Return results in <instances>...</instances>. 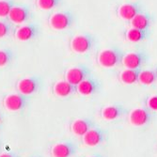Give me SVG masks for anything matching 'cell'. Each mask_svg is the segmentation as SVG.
<instances>
[{
	"instance_id": "6da1fadb",
	"label": "cell",
	"mask_w": 157,
	"mask_h": 157,
	"mask_svg": "<svg viewBox=\"0 0 157 157\" xmlns=\"http://www.w3.org/2000/svg\"><path fill=\"white\" fill-rule=\"evenodd\" d=\"M124 56L125 53L121 48L110 47L100 52L97 56V60L101 67L110 69L121 64Z\"/></svg>"
},
{
	"instance_id": "7a4b0ae2",
	"label": "cell",
	"mask_w": 157,
	"mask_h": 157,
	"mask_svg": "<svg viewBox=\"0 0 157 157\" xmlns=\"http://www.w3.org/2000/svg\"><path fill=\"white\" fill-rule=\"evenodd\" d=\"M75 23V15L71 11H59L50 16L49 24L55 30H65Z\"/></svg>"
},
{
	"instance_id": "3957f363",
	"label": "cell",
	"mask_w": 157,
	"mask_h": 157,
	"mask_svg": "<svg viewBox=\"0 0 157 157\" xmlns=\"http://www.w3.org/2000/svg\"><path fill=\"white\" fill-rule=\"evenodd\" d=\"M95 45V38L90 34H79L71 40V48L76 54H86Z\"/></svg>"
},
{
	"instance_id": "277c9868",
	"label": "cell",
	"mask_w": 157,
	"mask_h": 157,
	"mask_svg": "<svg viewBox=\"0 0 157 157\" xmlns=\"http://www.w3.org/2000/svg\"><path fill=\"white\" fill-rule=\"evenodd\" d=\"M149 60V55L144 50H137L125 54L122 65L127 69H141Z\"/></svg>"
},
{
	"instance_id": "5b68a950",
	"label": "cell",
	"mask_w": 157,
	"mask_h": 157,
	"mask_svg": "<svg viewBox=\"0 0 157 157\" xmlns=\"http://www.w3.org/2000/svg\"><path fill=\"white\" fill-rule=\"evenodd\" d=\"M3 103L7 110L11 112H18L22 111L27 106L28 103H29V97L20 92L10 93L4 98Z\"/></svg>"
},
{
	"instance_id": "8992f818",
	"label": "cell",
	"mask_w": 157,
	"mask_h": 157,
	"mask_svg": "<svg viewBox=\"0 0 157 157\" xmlns=\"http://www.w3.org/2000/svg\"><path fill=\"white\" fill-rule=\"evenodd\" d=\"M108 136V133L106 130L101 127L95 126L90 129L85 136H82L83 143L89 147H96L100 146L106 141Z\"/></svg>"
},
{
	"instance_id": "52a82bcc",
	"label": "cell",
	"mask_w": 157,
	"mask_h": 157,
	"mask_svg": "<svg viewBox=\"0 0 157 157\" xmlns=\"http://www.w3.org/2000/svg\"><path fill=\"white\" fill-rule=\"evenodd\" d=\"M153 119V111L148 106L138 107L129 113V121L134 126H145L151 122Z\"/></svg>"
},
{
	"instance_id": "ba28073f",
	"label": "cell",
	"mask_w": 157,
	"mask_h": 157,
	"mask_svg": "<svg viewBox=\"0 0 157 157\" xmlns=\"http://www.w3.org/2000/svg\"><path fill=\"white\" fill-rule=\"evenodd\" d=\"M91 76V70L86 65H78L70 68L65 73V80L75 86Z\"/></svg>"
},
{
	"instance_id": "9c48e42d",
	"label": "cell",
	"mask_w": 157,
	"mask_h": 157,
	"mask_svg": "<svg viewBox=\"0 0 157 157\" xmlns=\"http://www.w3.org/2000/svg\"><path fill=\"white\" fill-rule=\"evenodd\" d=\"M41 85V78L40 76H28L22 78L17 83V90L24 95H32L39 91Z\"/></svg>"
},
{
	"instance_id": "30bf717a",
	"label": "cell",
	"mask_w": 157,
	"mask_h": 157,
	"mask_svg": "<svg viewBox=\"0 0 157 157\" xmlns=\"http://www.w3.org/2000/svg\"><path fill=\"white\" fill-rule=\"evenodd\" d=\"M78 151V146L74 141L66 140L55 144L51 149L53 157H72Z\"/></svg>"
},
{
	"instance_id": "8fae6325",
	"label": "cell",
	"mask_w": 157,
	"mask_h": 157,
	"mask_svg": "<svg viewBox=\"0 0 157 157\" xmlns=\"http://www.w3.org/2000/svg\"><path fill=\"white\" fill-rule=\"evenodd\" d=\"M77 92L83 96H90L98 93L102 89V83L99 79L90 76L76 86Z\"/></svg>"
},
{
	"instance_id": "7c38bea8",
	"label": "cell",
	"mask_w": 157,
	"mask_h": 157,
	"mask_svg": "<svg viewBox=\"0 0 157 157\" xmlns=\"http://www.w3.org/2000/svg\"><path fill=\"white\" fill-rule=\"evenodd\" d=\"M142 10H143V5L139 1L128 2L121 4L118 8V15L125 21H131Z\"/></svg>"
},
{
	"instance_id": "4fadbf2b",
	"label": "cell",
	"mask_w": 157,
	"mask_h": 157,
	"mask_svg": "<svg viewBox=\"0 0 157 157\" xmlns=\"http://www.w3.org/2000/svg\"><path fill=\"white\" fill-rule=\"evenodd\" d=\"M40 33V27L36 24H25L15 30V38L21 41L34 40Z\"/></svg>"
},
{
	"instance_id": "5bb4252c",
	"label": "cell",
	"mask_w": 157,
	"mask_h": 157,
	"mask_svg": "<svg viewBox=\"0 0 157 157\" xmlns=\"http://www.w3.org/2000/svg\"><path fill=\"white\" fill-rule=\"evenodd\" d=\"M128 113H129V110L124 105L121 104H113L103 108L102 117L105 120L111 121L126 116Z\"/></svg>"
},
{
	"instance_id": "9a60e30c",
	"label": "cell",
	"mask_w": 157,
	"mask_h": 157,
	"mask_svg": "<svg viewBox=\"0 0 157 157\" xmlns=\"http://www.w3.org/2000/svg\"><path fill=\"white\" fill-rule=\"evenodd\" d=\"M9 20L15 25H24L31 18V11L24 6L14 5L8 16Z\"/></svg>"
},
{
	"instance_id": "2e32d148",
	"label": "cell",
	"mask_w": 157,
	"mask_h": 157,
	"mask_svg": "<svg viewBox=\"0 0 157 157\" xmlns=\"http://www.w3.org/2000/svg\"><path fill=\"white\" fill-rule=\"evenodd\" d=\"M95 126L96 124L91 119L81 118V119H76L75 121H73L72 125H71V129H72V132L75 135L82 137Z\"/></svg>"
},
{
	"instance_id": "e0dca14e",
	"label": "cell",
	"mask_w": 157,
	"mask_h": 157,
	"mask_svg": "<svg viewBox=\"0 0 157 157\" xmlns=\"http://www.w3.org/2000/svg\"><path fill=\"white\" fill-rule=\"evenodd\" d=\"M130 22L132 27L147 30V29H151V25L154 23V18L151 14L141 11L137 15H136Z\"/></svg>"
},
{
	"instance_id": "ac0fdd59",
	"label": "cell",
	"mask_w": 157,
	"mask_h": 157,
	"mask_svg": "<svg viewBox=\"0 0 157 157\" xmlns=\"http://www.w3.org/2000/svg\"><path fill=\"white\" fill-rule=\"evenodd\" d=\"M53 90H54V93L56 96L61 97V98L69 97L71 95L75 94V92H77L76 86L71 84L67 80L58 81L54 85Z\"/></svg>"
},
{
	"instance_id": "d6986e66",
	"label": "cell",
	"mask_w": 157,
	"mask_h": 157,
	"mask_svg": "<svg viewBox=\"0 0 157 157\" xmlns=\"http://www.w3.org/2000/svg\"><path fill=\"white\" fill-rule=\"evenodd\" d=\"M150 36H151L150 29L144 30V29H138V28H135V27H131L125 33L126 40L131 42H135V44L148 40Z\"/></svg>"
},
{
	"instance_id": "ffe728a7",
	"label": "cell",
	"mask_w": 157,
	"mask_h": 157,
	"mask_svg": "<svg viewBox=\"0 0 157 157\" xmlns=\"http://www.w3.org/2000/svg\"><path fill=\"white\" fill-rule=\"evenodd\" d=\"M141 69H127L122 70L120 74V80L125 85H133L138 82Z\"/></svg>"
},
{
	"instance_id": "44dd1931",
	"label": "cell",
	"mask_w": 157,
	"mask_h": 157,
	"mask_svg": "<svg viewBox=\"0 0 157 157\" xmlns=\"http://www.w3.org/2000/svg\"><path fill=\"white\" fill-rule=\"evenodd\" d=\"M157 81V70H141L139 74L138 83L151 86Z\"/></svg>"
},
{
	"instance_id": "7402d4cb",
	"label": "cell",
	"mask_w": 157,
	"mask_h": 157,
	"mask_svg": "<svg viewBox=\"0 0 157 157\" xmlns=\"http://www.w3.org/2000/svg\"><path fill=\"white\" fill-rule=\"evenodd\" d=\"M13 59V51L9 48L0 49V68L9 65Z\"/></svg>"
},
{
	"instance_id": "603a6c76",
	"label": "cell",
	"mask_w": 157,
	"mask_h": 157,
	"mask_svg": "<svg viewBox=\"0 0 157 157\" xmlns=\"http://www.w3.org/2000/svg\"><path fill=\"white\" fill-rule=\"evenodd\" d=\"M62 0H37V5L40 10H50L58 7Z\"/></svg>"
},
{
	"instance_id": "cb8c5ba5",
	"label": "cell",
	"mask_w": 157,
	"mask_h": 157,
	"mask_svg": "<svg viewBox=\"0 0 157 157\" xmlns=\"http://www.w3.org/2000/svg\"><path fill=\"white\" fill-rule=\"evenodd\" d=\"M13 6L11 0H0V18H7Z\"/></svg>"
},
{
	"instance_id": "d4e9b609",
	"label": "cell",
	"mask_w": 157,
	"mask_h": 157,
	"mask_svg": "<svg viewBox=\"0 0 157 157\" xmlns=\"http://www.w3.org/2000/svg\"><path fill=\"white\" fill-rule=\"evenodd\" d=\"M12 23L9 20H0V39L10 36L12 32Z\"/></svg>"
},
{
	"instance_id": "484cf974",
	"label": "cell",
	"mask_w": 157,
	"mask_h": 157,
	"mask_svg": "<svg viewBox=\"0 0 157 157\" xmlns=\"http://www.w3.org/2000/svg\"><path fill=\"white\" fill-rule=\"evenodd\" d=\"M147 106L152 111H157V93L147 99Z\"/></svg>"
},
{
	"instance_id": "4316f807",
	"label": "cell",
	"mask_w": 157,
	"mask_h": 157,
	"mask_svg": "<svg viewBox=\"0 0 157 157\" xmlns=\"http://www.w3.org/2000/svg\"><path fill=\"white\" fill-rule=\"evenodd\" d=\"M0 157H20V155L14 151H8L0 153Z\"/></svg>"
},
{
	"instance_id": "83f0119b",
	"label": "cell",
	"mask_w": 157,
	"mask_h": 157,
	"mask_svg": "<svg viewBox=\"0 0 157 157\" xmlns=\"http://www.w3.org/2000/svg\"><path fill=\"white\" fill-rule=\"evenodd\" d=\"M88 157H106L103 154H100V153H95V154H92V155H90Z\"/></svg>"
},
{
	"instance_id": "f1b7e54d",
	"label": "cell",
	"mask_w": 157,
	"mask_h": 157,
	"mask_svg": "<svg viewBox=\"0 0 157 157\" xmlns=\"http://www.w3.org/2000/svg\"><path fill=\"white\" fill-rule=\"evenodd\" d=\"M1 120H2V114L0 112V121H1Z\"/></svg>"
},
{
	"instance_id": "f546056e",
	"label": "cell",
	"mask_w": 157,
	"mask_h": 157,
	"mask_svg": "<svg viewBox=\"0 0 157 157\" xmlns=\"http://www.w3.org/2000/svg\"><path fill=\"white\" fill-rule=\"evenodd\" d=\"M2 150V144H1V142H0V151H1Z\"/></svg>"
},
{
	"instance_id": "4dcf8cb0",
	"label": "cell",
	"mask_w": 157,
	"mask_h": 157,
	"mask_svg": "<svg viewBox=\"0 0 157 157\" xmlns=\"http://www.w3.org/2000/svg\"><path fill=\"white\" fill-rule=\"evenodd\" d=\"M30 157H40V156H30Z\"/></svg>"
}]
</instances>
